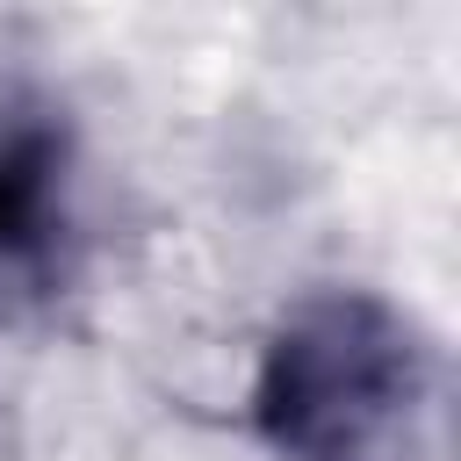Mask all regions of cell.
Here are the masks:
<instances>
[{
	"instance_id": "1",
	"label": "cell",
	"mask_w": 461,
	"mask_h": 461,
	"mask_svg": "<svg viewBox=\"0 0 461 461\" xmlns=\"http://www.w3.org/2000/svg\"><path fill=\"white\" fill-rule=\"evenodd\" d=\"M259 418L295 461H439L432 353L367 295H331L281 324Z\"/></svg>"
},
{
	"instance_id": "2",
	"label": "cell",
	"mask_w": 461,
	"mask_h": 461,
	"mask_svg": "<svg viewBox=\"0 0 461 461\" xmlns=\"http://www.w3.org/2000/svg\"><path fill=\"white\" fill-rule=\"evenodd\" d=\"M72 144L65 122L0 86V317L50 303L72 281Z\"/></svg>"
}]
</instances>
